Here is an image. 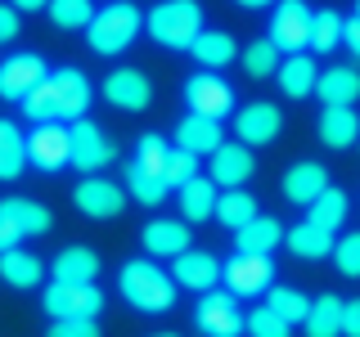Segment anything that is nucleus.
Returning a JSON list of instances; mask_svg holds the SVG:
<instances>
[{"label": "nucleus", "instance_id": "1", "mask_svg": "<svg viewBox=\"0 0 360 337\" xmlns=\"http://www.w3.org/2000/svg\"><path fill=\"white\" fill-rule=\"evenodd\" d=\"M95 90H90V77L82 67H50V77L22 99V117L27 121H82Z\"/></svg>", "mask_w": 360, "mask_h": 337}, {"label": "nucleus", "instance_id": "2", "mask_svg": "<svg viewBox=\"0 0 360 337\" xmlns=\"http://www.w3.org/2000/svg\"><path fill=\"white\" fill-rule=\"evenodd\" d=\"M117 292L140 315H167L176 306V279H172V270L153 265V256H135V261L122 265Z\"/></svg>", "mask_w": 360, "mask_h": 337}, {"label": "nucleus", "instance_id": "3", "mask_svg": "<svg viewBox=\"0 0 360 337\" xmlns=\"http://www.w3.org/2000/svg\"><path fill=\"white\" fill-rule=\"evenodd\" d=\"M140 32H144V9L131 5V0H112V5L95 9V18L86 27V41L95 54L108 59V54H127Z\"/></svg>", "mask_w": 360, "mask_h": 337}, {"label": "nucleus", "instance_id": "4", "mask_svg": "<svg viewBox=\"0 0 360 337\" xmlns=\"http://www.w3.org/2000/svg\"><path fill=\"white\" fill-rule=\"evenodd\" d=\"M144 32L162 50H189L202 32V5L198 0H158L144 14Z\"/></svg>", "mask_w": 360, "mask_h": 337}, {"label": "nucleus", "instance_id": "5", "mask_svg": "<svg viewBox=\"0 0 360 337\" xmlns=\"http://www.w3.org/2000/svg\"><path fill=\"white\" fill-rule=\"evenodd\" d=\"M311 14L315 9L307 0H275V14H270V45L279 54H311Z\"/></svg>", "mask_w": 360, "mask_h": 337}, {"label": "nucleus", "instance_id": "6", "mask_svg": "<svg viewBox=\"0 0 360 337\" xmlns=\"http://www.w3.org/2000/svg\"><path fill=\"white\" fill-rule=\"evenodd\" d=\"M41 306L50 319H95L104 310V292L95 284H45L41 292Z\"/></svg>", "mask_w": 360, "mask_h": 337}, {"label": "nucleus", "instance_id": "7", "mask_svg": "<svg viewBox=\"0 0 360 337\" xmlns=\"http://www.w3.org/2000/svg\"><path fill=\"white\" fill-rule=\"evenodd\" d=\"M68 144H72V162L68 166H77V171H86V176H99L112 157H117L112 135H104L99 121H86V117L68 126Z\"/></svg>", "mask_w": 360, "mask_h": 337}, {"label": "nucleus", "instance_id": "8", "mask_svg": "<svg viewBox=\"0 0 360 337\" xmlns=\"http://www.w3.org/2000/svg\"><path fill=\"white\" fill-rule=\"evenodd\" d=\"M185 104L194 117L225 121V117H234V86L221 72H194L185 81Z\"/></svg>", "mask_w": 360, "mask_h": 337}, {"label": "nucleus", "instance_id": "9", "mask_svg": "<svg viewBox=\"0 0 360 337\" xmlns=\"http://www.w3.org/2000/svg\"><path fill=\"white\" fill-rule=\"evenodd\" d=\"M221 279H225V292H234V297H266L275 288V261L234 252L230 261H221Z\"/></svg>", "mask_w": 360, "mask_h": 337}, {"label": "nucleus", "instance_id": "10", "mask_svg": "<svg viewBox=\"0 0 360 337\" xmlns=\"http://www.w3.org/2000/svg\"><path fill=\"white\" fill-rule=\"evenodd\" d=\"M194 324L202 337H239L243 333V310L234 292H202V301L194 306Z\"/></svg>", "mask_w": 360, "mask_h": 337}, {"label": "nucleus", "instance_id": "11", "mask_svg": "<svg viewBox=\"0 0 360 337\" xmlns=\"http://www.w3.org/2000/svg\"><path fill=\"white\" fill-rule=\"evenodd\" d=\"M45 77H50V67H45L41 54H32V50L9 54V59L0 63V99H5V104H22Z\"/></svg>", "mask_w": 360, "mask_h": 337}, {"label": "nucleus", "instance_id": "12", "mask_svg": "<svg viewBox=\"0 0 360 337\" xmlns=\"http://www.w3.org/2000/svg\"><path fill=\"white\" fill-rule=\"evenodd\" d=\"M68 162H72L68 126H59V121H41V126H32V135H27V166L54 176V171H63Z\"/></svg>", "mask_w": 360, "mask_h": 337}, {"label": "nucleus", "instance_id": "13", "mask_svg": "<svg viewBox=\"0 0 360 337\" xmlns=\"http://www.w3.org/2000/svg\"><path fill=\"white\" fill-rule=\"evenodd\" d=\"M127 189L122 185H112L108 176H86L82 185L72 189V202H77V211L90 220H112V216H122V207H127Z\"/></svg>", "mask_w": 360, "mask_h": 337}, {"label": "nucleus", "instance_id": "14", "mask_svg": "<svg viewBox=\"0 0 360 337\" xmlns=\"http://www.w3.org/2000/svg\"><path fill=\"white\" fill-rule=\"evenodd\" d=\"M234 131H239V144L262 149V144L279 140V131H284V112H279V104H270V99H257V104H248V108L234 112Z\"/></svg>", "mask_w": 360, "mask_h": 337}, {"label": "nucleus", "instance_id": "15", "mask_svg": "<svg viewBox=\"0 0 360 337\" xmlns=\"http://www.w3.org/2000/svg\"><path fill=\"white\" fill-rule=\"evenodd\" d=\"M104 99L122 112H144L153 104V81L140 67H112L104 77Z\"/></svg>", "mask_w": 360, "mask_h": 337}, {"label": "nucleus", "instance_id": "16", "mask_svg": "<svg viewBox=\"0 0 360 337\" xmlns=\"http://www.w3.org/2000/svg\"><path fill=\"white\" fill-rule=\"evenodd\" d=\"M257 176V157H252V149L248 144H221L217 153H212V171H207V180L217 189H243L248 180Z\"/></svg>", "mask_w": 360, "mask_h": 337}, {"label": "nucleus", "instance_id": "17", "mask_svg": "<svg viewBox=\"0 0 360 337\" xmlns=\"http://www.w3.org/2000/svg\"><path fill=\"white\" fill-rule=\"evenodd\" d=\"M140 243H144V256H153V261H176L189 247V225L180 216H158L140 230Z\"/></svg>", "mask_w": 360, "mask_h": 337}, {"label": "nucleus", "instance_id": "18", "mask_svg": "<svg viewBox=\"0 0 360 337\" xmlns=\"http://www.w3.org/2000/svg\"><path fill=\"white\" fill-rule=\"evenodd\" d=\"M172 279L176 288H189V292H212L221 279V261L217 252H202V247H185V252L172 261Z\"/></svg>", "mask_w": 360, "mask_h": 337}, {"label": "nucleus", "instance_id": "19", "mask_svg": "<svg viewBox=\"0 0 360 337\" xmlns=\"http://www.w3.org/2000/svg\"><path fill=\"white\" fill-rule=\"evenodd\" d=\"M284 198L297 202V207H311L315 198L329 189V171H324V162H311V157H302V162H292L284 171Z\"/></svg>", "mask_w": 360, "mask_h": 337}, {"label": "nucleus", "instance_id": "20", "mask_svg": "<svg viewBox=\"0 0 360 337\" xmlns=\"http://www.w3.org/2000/svg\"><path fill=\"white\" fill-rule=\"evenodd\" d=\"M50 275H54V284H95L99 279V252L72 243L50 261Z\"/></svg>", "mask_w": 360, "mask_h": 337}, {"label": "nucleus", "instance_id": "21", "mask_svg": "<svg viewBox=\"0 0 360 337\" xmlns=\"http://www.w3.org/2000/svg\"><path fill=\"white\" fill-rule=\"evenodd\" d=\"M315 95H320L324 108H356L360 72H356V67H324L320 81H315Z\"/></svg>", "mask_w": 360, "mask_h": 337}, {"label": "nucleus", "instance_id": "22", "mask_svg": "<svg viewBox=\"0 0 360 337\" xmlns=\"http://www.w3.org/2000/svg\"><path fill=\"white\" fill-rule=\"evenodd\" d=\"M221 144H225L221 121H212V117H194V112H189V117L176 126V149H185L194 157H212Z\"/></svg>", "mask_w": 360, "mask_h": 337}, {"label": "nucleus", "instance_id": "23", "mask_svg": "<svg viewBox=\"0 0 360 337\" xmlns=\"http://www.w3.org/2000/svg\"><path fill=\"white\" fill-rule=\"evenodd\" d=\"M0 216L14 225L22 239H32V234L41 239V234H50V225H54L50 207H45V202H37V198H5V202H0Z\"/></svg>", "mask_w": 360, "mask_h": 337}, {"label": "nucleus", "instance_id": "24", "mask_svg": "<svg viewBox=\"0 0 360 337\" xmlns=\"http://www.w3.org/2000/svg\"><path fill=\"white\" fill-rule=\"evenodd\" d=\"M189 54L198 59V67H202V72H221L225 63H234V59H239V45H234V37H230V32L202 27V32H198V41L189 45Z\"/></svg>", "mask_w": 360, "mask_h": 337}, {"label": "nucleus", "instance_id": "25", "mask_svg": "<svg viewBox=\"0 0 360 337\" xmlns=\"http://www.w3.org/2000/svg\"><path fill=\"white\" fill-rule=\"evenodd\" d=\"M315 135L324 140V149H352L360 140V112L356 108H324L315 121Z\"/></svg>", "mask_w": 360, "mask_h": 337}, {"label": "nucleus", "instance_id": "26", "mask_svg": "<svg viewBox=\"0 0 360 337\" xmlns=\"http://www.w3.org/2000/svg\"><path fill=\"white\" fill-rule=\"evenodd\" d=\"M284 225H279L275 216H257L252 225H243L239 234H234V252H243V256H270L279 243H284Z\"/></svg>", "mask_w": 360, "mask_h": 337}, {"label": "nucleus", "instance_id": "27", "mask_svg": "<svg viewBox=\"0 0 360 337\" xmlns=\"http://www.w3.org/2000/svg\"><path fill=\"white\" fill-rule=\"evenodd\" d=\"M275 81H279V90H284L288 99H307V95H315V81H320V67H315V59H311V54H288V59L279 63Z\"/></svg>", "mask_w": 360, "mask_h": 337}, {"label": "nucleus", "instance_id": "28", "mask_svg": "<svg viewBox=\"0 0 360 337\" xmlns=\"http://www.w3.org/2000/svg\"><path fill=\"white\" fill-rule=\"evenodd\" d=\"M180 220L185 225H198V220H212L217 216V185L207 176H194L189 185H180Z\"/></svg>", "mask_w": 360, "mask_h": 337}, {"label": "nucleus", "instance_id": "29", "mask_svg": "<svg viewBox=\"0 0 360 337\" xmlns=\"http://www.w3.org/2000/svg\"><path fill=\"white\" fill-rule=\"evenodd\" d=\"M45 270L50 265H45L37 252H22V247L0 252V284H9V288H37Z\"/></svg>", "mask_w": 360, "mask_h": 337}, {"label": "nucleus", "instance_id": "30", "mask_svg": "<svg viewBox=\"0 0 360 337\" xmlns=\"http://www.w3.org/2000/svg\"><path fill=\"white\" fill-rule=\"evenodd\" d=\"M284 243H288L292 256H302V261H324V256H333V243L338 239H333L329 230H320V225L302 220V225H288Z\"/></svg>", "mask_w": 360, "mask_h": 337}, {"label": "nucleus", "instance_id": "31", "mask_svg": "<svg viewBox=\"0 0 360 337\" xmlns=\"http://www.w3.org/2000/svg\"><path fill=\"white\" fill-rule=\"evenodd\" d=\"M342 301L347 297H333V292L315 297L311 310H307V319H302L307 337H342Z\"/></svg>", "mask_w": 360, "mask_h": 337}, {"label": "nucleus", "instance_id": "32", "mask_svg": "<svg viewBox=\"0 0 360 337\" xmlns=\"http://www.w3.org/2000/svg\"><path fill=\"white\" fill-rule=\"evenodd\" d=\"M347 216H352V198H347L338 185H329V189H324V194L307 207V220H311V225H320V230H329V234H333V230H342Z\"/></svg>", "mask_w": 360, "mask_h": 337}, {"label": "nucleus", "instance_id": "33", "mask_svg": "<svg viewBox=\"0 0 360 337\" xmlns=\"http://www.w3.org/2000/svg\"><path fill=\"white\" fill-rule=\"evenodd\" d=\"M262 211H257V194H248V189H225V194H217V220L225 225V230L239 234L243 225H252Z\"/></svg>", "mask_w": 360, "mask_h": 337}, {"label": "nucleus", "instance_id": "34", "mask_svg": "<svg viewBox=\"0 0 360 337\" xmlns=\"http://www.w3.org/2000/svg\"><path fill=\"white\" fill-rule=\"evenodd\" d=\"M27 171V135L0 117V180H18Z\"/></svg>", "mask_w": 360, "mask_h": 337}, {"label": "nucleus", "instance_id": "35", "mask_svg": "<svg viewBox=\"0 0 360 337\" xmlns=\"http://www.w3.org/2000/svg\"><path fill=\"white\" fill-rule=\"evenodd\" d=\"M266 306L279 315V319L288 324V329H297L302 319H307V310H311V297L302 288H288V284H275L266 292Z\"/></svg>", "mask_w": 360, "mask_h": 337}, {"label": "nucleus", "instance_id": "36", "mask_svg": "<svg viewBox=\"0 0 360 337\" xmlns=\"http://www.w3.org/2000/svg\"><path fill=\"white\" fill-rule=\"evenodd\" d=\"M45 14H50V22L59 32H86L90 18H95V5L90 0H50Z\"/></svg>", "mask_w": 360, "mask_h": 337}, {"label": "nucleus", "instance_id": "37", "mask_svg": "<svg viewBox=\"0 0 360 337\" xmlns=\"http://www.w3.org/2000/svg\"><path fill=\"white\" fill-rule=\"evenodd\" d=\"M342 14L338 9H315L311 14V50L315 54H329V50H338L342 45Z\"/></svg>", "mask_w": 360, "mask_h": 337}, {"label": "nucleus", "instance_id": "38", "mask_svg": "<svg viewBox=\"0 0 360 337\" xmlns=\"http://www.w3.org/2000/svg\"><path fill=\"white\" fill-rule=\"evenodd\" d=\"M239 59H243V72H248V77L266 81V77H275V72H279L284 54H279L275 45H270V37H262V41H252V45H248V50L239 54Z\"/></svg>", "mask_w": 360, "mask_h": 337}, {"label": "nucleus", "instance_id": "39", "mask_svg": "<svg viewBox=\"0 0 360 337\" xmlns=\"http://www.w3.org/2000/svg\"><path fill=\"white\" fill-rule=\"evenodd\" d=\"M122 189L135 198V202H144V207H158L172 189H167V180H158V176H149V171H140V166H127V180H122Z\"/></svg>", "mask_w": 360, "mask_h": 337}, {"label": "nucleus", "instance_id": "40", "mask_svg": "<svg viewBox=\"0 0 360 337\" xmlns=\"http://www.w3.org/2000/svg\"><path fill=\"white\" fill-rule=\"evenodd\" d=\"M167 153H172V144H167L162 135H140V144H135V166L162 180V171H167Z\"/></svg>", "mask_w": 360, "mask_h": 337}, {"label": "nucleus", "instance_id": "41", "mask_svg": "<svg viewBox=\"0 0 360 337\" xmlns=\"http://www.w3.org/2000/svg\"><path fill=\"white\" fill-rule=\"evenodd\" d=\"M243 333H252V337H292V329L270 306H252V315H243Z\"/></svg>", "mask_w": 360, "mask_h": 337}, {"label": "nucleus", "instance_id": "42", "mask_svg": "<svg viewBox=\"0 0 360 337\" xmlns=\"http://www.w3.org/2000/svg\"><path fill=\"white\" fill-rule=\"evenodd\" d=\"M194 176H198V157H194V153H185V149H176V144H172V153H167V171H162L167 189H180V185H189Z\"/></svg>", "mask_w": 360, "mask_h": 337}, {"label": "nucleus", "instance_id": "43", "mask_svg": "<svg viewBox=\"0 0 360 337\" xmlns=\"http://www.w3.org/2000/svg\"><path fill=\"white\" fill-rule=\"evenodd\" d=\"M333 265H338V275L360 279V230L356 234H342V239L333 243Z\"/></svg>", "mask_w": 360, "mask_h": 337}, {"label": "nucleus", "instance_id": "44", "mask_svg": "<svg viewBox=\"0 0 360 337\" xmlns=\"http://www.w3.org/2000/svg\"><path fill=\"white\" fill-rule=\"evenodd\" d=\"M45 337H99V324L95 319H54Z\"/></svg>", "mask_w": 360, "mask_h": 337}, {"label": "nucleus", "instance_id": "45", "mask_svg": "<svg viewBox=\"0 0 360 337\" xmlns=\"http://www.w3.org/2000/svg\"><path fill=\"white\" fill-rule=\"evenodd\" d=\"M18 32H22V14L14 5H0V45H9Z\"/></svg>", "mask_w": 360, "mask_h": 337}, {"label": "nucleus", "instance_id": "46", "mask_svg": "<svg viewBox=\"0 0 360 337\" xmlns=\"http://www.w3.org/2000/svg\"><path fill=\"white\" fill-rule=\"evenodd\" d=\"M342 337H360V297L342 301Z\"/></svg>", "mask_w": 360, "mask_h": 337}, {"label": "nucleus", "instance_id": "47", "mask_svg": "<svg viewBox=\"0 0 360 337\" xmlns=\"http://www.w3.org/2000/svg\"><path fill=\"white\" fill-rule=\"evenodd\" d=\"M342 50L352 54V59H360V18L356 14L342 22Z\"/></svg>", "mask_w": 360, "mask_h": 337}, {"label": "nucleus", "instance_id": "48", "mask_svg": "<svg viewBox=\"0 0 360 337\" xmlns=\"http://www.w3.org/2000/svg\"><path fill=\"white\" fill-rule=\"evenodd\" d=\"M18 243H22V234H18L5 216H0V252H9V247H18Z\"/></svg>", "mask_w": 360, "mask_h": 337}, {"label": "nucleus", "instance_id": "49", "mask_svg": "<svg viewBox=\"0 0 360 337\" xmlns=\"http://www.w3.org/2000/svg\"><path fill=\"white\" fill-rule=\"evenodd\" d=\"M5 5H14L18 14H37V9H45L50 0H5Z\"/></svg>", "mask_w": 360, "mask_h": 337}, {"label": "nucleus", "instance_id": "50", "mask_svg": "<svg viewBox=\"0 0 360 337\" xmlns=\"http://www.w3.org/2000/svg\"><path fill=\"white\" fill-rule=\"evenodd\" d=\"M239 9H275V0H234Z\"/></svg>", "mask_w": 360, "mask_h": 337}, {"label": "nucleus", "instance_id": "51", "mask_svg": "<svg viewBox=\"0 0 360 337\" xmlns=\"http://www.w3.org/2000/svg\"><path fill=\"white\" fill-rule=\"evenodd\" d=\"M153 337H180V333H153Z\"/></svg>", "mask_w": 360, "mask_h": 337}, {"label": "nucleus", "instance_id": "52", "mask_svg": "<svg viewBox=\"0 0 360 337\" xmlns=\"http://www.w3.org/2000/svg\"><path fill=\"white\" fill-rule=\"evenodd\" d=\"M356 18H360V0H356Z\"/></svg>", "mask_w": 360, "mask_h": 337}]
</instances>
